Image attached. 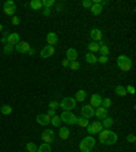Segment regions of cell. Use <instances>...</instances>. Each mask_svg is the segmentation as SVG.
<instances>
[{
  "instance_id": "6da1fadb",
  "label": "cell",
  "mask_w": 136,
  "mask_h": 152,
  "mask_svg": "<svg viewBox=\"0 0 136 152\" xmlns=\"http://www.w3.org/2000/svg\"><path fill=\"white\" fill-rule=\"evenodd\" d=\"M98 134H99V141H101L104 145H113L118 141V136H117L114 132L109 130V129H105V130L102 129Z\"/></svg>"
},
{
  "instance_id": "7a4b0ae2",
  "label": "cell",
  "mask_w": 136,
  "mask_h": 152,
  "mask_svg": "<svg viewBox=\"0 0 136 152\" xmlns=\"http://www.w3.org/2000/svg\"><path fill=\"white\" fill-rule=\"evenodd\" d=\"M94 145H95V139L89 136V137H85V139L80 141L79 148H80L82 152H91L94 148Z\"/></svg>"
},
{
  "instance_id": "3957f363",
  "label": "cell",
  "mask_w": 136,
  "mask_h": 152,
  "mask_svg": "<svg viewBox=\"0 0 136 152\" xmlns=\"http://www.w3.org/2000/svg\"><path fill=\"white\" fill-rule=\"evenodd\" d=\"M58 106L61 107L64 111H71V110H74L76 107V101H75L74 98H63V101L58 103Z\"/></svg>"
},
{
  "instance_id": "277c9868",
  "label": "cell",
  "mask_w": 136,
  "mask_h": 152,
  "mask_svg": "<svg viewBox=\"0 0 136 152\" xmlns=\"http://www.w3.org/2000/svg\"><path fill=\"white\" fill-rule=\"evenodd\" d=\"M117 64H118V68H120L121 71H129L132 68V61H131V59H129L128 56H124V55L118 56Z\"/></svg>"
},
{
  "instance_id": "5b68a950",
  "label": "cell",
  "mask_w": 136,
  "mask_h": 152,
  "mask_svg": "<svg viewBox=\"0 0 136 152\" xmlns=\"http://www.w3.org/2000/svg\"><path fill=\"white\" fill-rule=\"evenodd\" d=\"M60 120L68 125H75L76 121H78V117L72 111H63L61 116H60Z\"/></svg>"
},
{
  "instance_id": "8992f818",
  "label": "cell",
  "mask_w": 136,
  "mask_h": 152,
  "mask_svg": "<svg viewBox=\"0 0 136 152\" xmlns=\"http://www.w3.org/2000/svg\"><path fill=\"white\" fill-rule=\"evenodd\" d=\"M3 10H4V14H6V15L11 16V15H14V14H15L16 6H15V3H14L12 0H8V1H6V3H4Z\"/></svg>"
},
{
  "instance_id": "52a82bcc",
  "label": "cell",
  "mask_w": 136,
  "mask_h": 152,
  "mask_svg": "<svg viewBox=\"0 0 136 152\" xmlns=\"http://www.w3.org/2000/svg\"><path fill=\"white\" fill-rule=\"evenodd\" d=\"M41 139H42L44 143L51 144L52 141L54 140V132L52 130V129H45V130L41 133Z\"/></svg>"
},
{
  "instance_id": "ba28073f",
  "label": "cell",
  "mask_w": 136,
  "mask_h": 152,
  "mask_svg": "<svg viewBox=\"0 0 136 152\" xmlns=\"http://www.w3.org/2000/svg\"><path fill=\"white\" fill-rule=\"evenodd\" d=\"M87 132H89V134H97V133H99L102 130V124L101 122H93V124H89L87 125Z\"/></svg>"
},
{
  "instance_id": "9c48e42d",
  "label": "cell",
  "mask_w": 136,
  "mask_h": 152,
  "mask_svg": "<svg viewBox=\"0 0 136 152\" xmlns=\"http://www.w3.org/2000/svg\"><path fill=\"white\" fill-rule=\"evenodd\" d=\"M94 107L91 105H83V107L80 109V113H82V117L85 118H93L94 117Z\"/></svg>"
},
{
  "instance_id": "30bf717a",
  "label": "cell",
  "mask_w": 136,
  "mask_h": 152,
  "mask_svg": "<svg viewBox=\"0 0 136 152\" xmlns=\"http://www.w3.org/2000/svg\"><path fill=\"white\" fill-rule=\"evenodd\" d=\"M14 48H15V50L18 53H27L30 50V43L26 42V41H19Z\"/></svg>"
},
{
  "instance_id": "8fae6325",
  "label": "cell",
  "mask_w": 136,
  "mask_h": 152,
  "mask_svg": "<svg viewBox=\"0 0 136 152\" xmlns=\"http://www.w3.org/2000/svg\"><path fill=\"white\" fill-rule=\"evenodd\" d=\"M102 31L99 30V29H91V31H90V37H91V39H93V42H99V41H102Z\"/></svg>"
},
{
  "instance_id": "7c38bea8",
  "label": "cell",
  "mask_w": 136,
  "mask_h": 152,
  "mask_svg": "<svg viewBox=\"0 0 136 152\" xmlns=\"http://www.w3.org/2000/svg\"><path fill=\"white\" fill-rule=\"evenodd\" d=\"M53 55H54V46H51V45H47V46L41 50V57H42V59H49V57H52Z\"/></svg>"
},
{
  "instance_id": "4fadbf2b",
  "label": "cell",
  "mask_w": 136,
  "mask_h": 152,
  "mask_svg": "<svg viewBox=\"0 0 136 152\" xmlns=\"http://www.w3.org/2000/svg\"><path fill=\"white\" fill-rule=\"evenodd\" d=\"M94 116H95L98 120H105V118L108 117V109H105V107L99 106V107H97V109H95V111H94Z\"/></svg>"
},
{
  "instance_id": "5bb4252c",
  "label": "cell",
  "mask_w": 136,
  "mask_h": 152,
  "mask_svg": "<svg viewBox=\"0 0 136 152\" xmlns=\"http://www.w3.org/2000/svg\"><path fill=\"white\" fill-rule=\"evenodd\" d=\"M101 102H102V97L99 94H93L91 98H90V105L93 106V107H99L101 106Z\"/></svg>"
},
{
  "instance_id": "9a60e30c",
  "label": "cell",
  "mask_w": 136,
  "mask_h": 152,
  "mask_svg": "<svg viewBox=\"0 0 136 152\" xmlns=\"http://www.w3.org/2000/svg\"><path fill=\"white\" fill-rule=\"evenodd\" d=\"M37 122H38L39 125L47 126V125L51 124V117H48L47 114H38V116H37Z\"/></svg>"
},
{
  "instance_id": "2e32d148",
  "label": "cell",
  "mask_w": 136,
  "mask_h": 152,
  "mask_svg": "<svg viewBox=\"0 0 136 152\" xmlns=\"http://www.w3.org/2000/svg\"><path fill=\"white\" fill-rule=\"evenodd\" d=\"M67 60L68 61H76V59H78V52H76V49H74V48H70L68 50H67Z\"/></svg>"
},
{
  "instance_id": "e0dca14e",
  "label": "cell",
  "mask_w": 136,
  "mask_h": 152,
  "mask_svg": "<svg viewBox=\"0 0 136 152\" xmlns=\"http://www.w3.org/2000/svg\"><path fill=\"white\" fill-rule=\"evenodd\" d=\"M19 41L20 39H19V34H18V33H11V34H8L7 43H10V45H16Z\"/></svg>"
},
{
  "instance_id": "ac0fdd59",
  "label": "cell",
  "mask_w": 136,
  "mask_h": 152,
  "mask_svg": "<svg viewBox=\"0 0 136 152\" xmlns=\"http://www.w3.org/2000/svg\"><path fill=\"white\" fill-rule=\"evenodd\" d=\"M57 41H58V37H57V34H56V33H48L47 42L49 43L51 46H54V45L57 43Z\"/></svg>"
},
{
  "instance_id": "d6986e66",
  "label": "cell",
  "mask_w": 136,
  "mask_h": 152,
  "mask_svg": "<svg viewBox=\"0 0 136 152\" xmlns=\"http://www.w3.org/2000/svg\"><path fill=\"white\" fill-rule=\"evenodd\" d=\"M58 136H60V139H63V140H67V139L70 137V129L66 128V126L60 128V130H58Z\"/></svg>"
},
{
  "instance_id": "ffe728a7",
  "label": "cell",
  "mask_w": 136,
  "mask_h": 152,
  "mask_svg": "<svg viewBox=\"0 0 136 152\" xmlns=\"http://www.w3.org/2000/svg\"><path fill=\"white\" fill-rule=\"evenodd\" d=\"M87 49H89L90 53H93V55H95V53H98L99 52V43L98 42H91L87 45Z\"/></svg>"
},
{
  "instance_id": "44dd1931",
  "label": "cell",
  "mask_w": 136,
  "mask_h": 152,
  "mask_svg": "<svg viewBox=\"0 0 136 152\" xmlns=\"http://www.w3.org/2000/svg\"><path fill=\"white\" fill-rule=\"evenodd\" d=\"M90 11H91L93 15H99V14L102 12V6L99 3H97V4L93 3V6H91V8H90Z\"/></svg>"
},
{
  "instance_id": "7402d4cb",
  "label": "cell",
  "mask_w": 136,
  "mask_h": 152,
  "mask_svg": "<svg viewBox=\"0 0 136 152\" xmlns=\"http://www.w3.org/2000/svg\"><path fill=\"white\" fill-rule=\"evenodd\" d=\"M99 53H101V56H108L109 55V48L108 45H106L104 41H99Z\"/></svg>"
},
{
  "instance_id": "603a6c76",
  "label": "cell",
  "mask_w": 136,
  "mask_h": 152,
  "mask_svg": "<svg viewBox=\"0 0 136 152\" xmlns=\"http://www.w3.org/2000/svg\"><path fill=\"white\" fill-rule=\"evenodd\" d=\"M30 8L31 10H34V11H38V10L42 8V1H41V0H31Z\"/></svg>"
},
{
  "instance_id": "cb8c5ba5",
  "label": "cell",
  "mask_w": 136,
  "mask_h": 152,
  "mask_svg": "<svg viewBox=\"0 0 136 152\" xmlns=\"http://www.w3.org/2000/svg\"><path fill=\"white\" fill-rule=\"evenodd\" d=\"M87 98V92H86L85 90H79L78 92H76V95H75V101L76 102H83Z\"/></svg>"
},
{
  "instance_id": "d4e9b609",
  "label": "cell",
  "mask_w": 136,
  "mask_h": 152,
  "mask_svg": "<svg viewBox=\"0 0 136 152\" xmlns=\"http://www.w3.org/2000/svg\"><path fill=\"white\" fill-rule=\"evenodd\" d=\"M102 124V128H105V129H109V128H112L113 125H114V120L110 117H106L104 121L101 122Z\"/></svg>"
},
{
  "instance_id": "484cf974",
  "label": "cell",
  "mask_w": 136,
  "mask_h": 152,
  "mask_svg": "<svg viewBox=\"0 0 136 152\" xmlns=\"http://www.w3.org/2000/svg\"><path fill=\"white\" fill-rule=\"evenodd\" d=\"M86 61L89 62V64H95V62L98 61V57L95 55H93V53H87V55H86Z\"/></svg>"
},
{
  "instance_id": "4316f807",
  "label": "cell",
  "mask_w": 136,
  "mask_h": 152,
  "mask_svg": "<svg viewBox=\"0 0 136 152\" xmlns=\"http://www.w3.org/2000/svg\"><path fill=\"white\" fill-rule=\"evenodd\" d=\"M76 124H78L80 128H87V125H89L90 122H89V118L78 117V121H76Z\"/></svg>"
},
{
  "instance_id": "83f0119b",
  "label": "cell",
  "mask_w": 136,
  "mask_h": 152,
  "mask_svg": "<svg viewBox=\"0 0 136 152\" xmlns=\"http://www.w3.org/2000/svg\"><path fill=\"white\" fill-rule=\"evenodd\" d=\"M51 144H47V143H42V144L37 147V152H51Z\"/></svg>"
},
{
  "instance_id": "f1b7e54d",
  "label": "cell",
  "mask_w": 136,
  "mask_h": 152,
  "mask_svg": "<svg viewBox=\"0 0 136 152\" xmlns=\"http://www.w3.org/2000/svg\"><path fill=\"white\" fill-rule=\"evenodd\" d=\"M114 92H116V95H118V97H125V95H127V90H125V87H123V86H117L116 88H114Z\"/></svg>"
},
{
  "instance_id": "f546056e",
  "label": "cell",
  "mask_w": 136,
  "mask_h": 152,
  "mask_svg": "<svg viewBox=\"0 0 136 152\" xmlns=\"http://www.w3.org/2000/svg\"><path fill=\"white\" fill-rule=\"evenodd\" d=\"M101 106L102 107H105V109H109V107L112 106V99H110V98H102Z\"/></svg>"
},
{
  "instance_id": "4dcf8cb0",
  "label": "cell",
  "mask_w": 136,
  "mask_h": 152,
  "mask_svg": "<svg viewBox=\"0 0 136 152\" xmlns=\"http://www.w3.org/2000/svg\"><path fill=\"white\" fill-rule=\"evenodd\" d=\"M0 111H1L4 116H8V114L12 113V107H11V106H8V105H4V106H1Z\"/></svg>"
},
{
  "instance_id": "1f68e13d",
  "label": "cell",
  "mask_w": 136,
  "mask_h": 152,
  "mask_svg": "<svg viewBox=\"0 0 136 152\" xmlns=\"http://www.w3.org/2000/svg\"><path fill=\"white\" fill-rule=\"evenodd\" d=\"M51 122H52V125H53V126H60V125H61V120H60V117H58V116H53V117L51 118Z\"/></svg>"
},
{
  "instance_id": "d6a6232c",
  "label": "cell",
  "mask_w": 136,
  "mask_h": 152,
  "mask_svg": "<svg viewBox=\"0 0 136 152\" xmlns=\"http://www.w3.org/2000/svg\"><path fill=\"white\" fill-rule=\"evenodd\" d=\"M14 45H10V43H6V46H4V53L6 55H11L12 52H14Z\"/></svg>"
},
{
  "instance_id": "836d02e7",
  "label": "cell",
  "mask_w": 136,
  "mask_h": 152,
  "mask_svg": "<svg viewBox=\"0 0 136 152\" xmlns=\"http://www.w3.org/2000/svg\"><path fill=\"white\" fill-rule=\"evenodd\" d=\"M26 149H27V152H37V145L34 143H27Z\"/></svg>"
},
{
  "instance_id": "e575fe53",
  "label": "cell",
  "mask_w": 136,
  "mask_h": 152,
  "mask_svg": "<svg viewBox=\"0 0 136 152\" xmlns=\"http://www.w3.org/2000/svg\"><path fill=\"white\" fill-rule=\"evenodd\" d=\"M68 67H70L72 71H78V69H80V62H78V61H71Z\"/></svg>"
},
{
  "instance_id": "d590c367",
  "label": "cell",
  "mask_w": 136,
  "mask_h": 152,
  "mask_svg": "<svg viewBox=\"0 0 136 152\" xmlns=\"http://www.w3.org/2000/svg\"><path fill=\"white\" fill-rule=\"evenodd\" d=\"M52 6H54V0H42V7L51 8Z\"/></svg>"
},
{
  "instance_id": "8d00e7d4",
  "label": "cell",
  "mask_w": 136,
  "mask_h": 152,
  "mask_svg": "<svg viewBox=\"0 0 136 152\" xmlns=\"http://www.w3.org/2000/svg\"><path fill=\"white\" fill-rule=\"evenodd\" d=\"M82 6H83L85 8H91L93 1H91V0H83V1H82Z\"/></svg>"
},
{
  "instance_id": "74e56055",
  "label": "cell",
  "mask_w": 136,
  "mask_h": 152,
  "mask_svg": "<svg viewBox=\"0 0 136 152\" xmlns=\"http://www.w3.org/2000/svg\"><path fill=\"white\" fill-rule=\"evenodd\" d=\"M57 107H58V102L57 101H51V102H49V109L56 110Z\"/></svg>"
},
{
  "instance_id": "f35d334b",
  "label": "cell",
  "mask_w": 136,
  "mask_h": 152,
  "mask_svg": "<svg viewBox=\"0 0 136 152\" xmlns=\"http://www.w3.org/2000/svg\"><path fill=\"white\" fill-rule=\"evenodd\" d=\"M127 141H128V143H135L136 136L135 134H128V136H127Z\"/></svg>"
},
{
  "instance_id": "ab89813d",
  "label": "cell",
  "mask_w": 136,
  "mask_h": 152,
  "mask_svg": "<svg viewBox=\"0 0 136 152\" xmlns=\"http://www.w3.org/2000/svg\"><path fill=\"white\" fill-rule=\"evenodd\" d=\"M19 23H20V18L19 16H14V18H12V25H14V26H18Z\"/></svg>"
},
{
  "instance_id": "60d3db41",
  "label": "cell",
  "mask_w": 136,
  "mask_h": 152,
  "mask_svg": "<svg viewBox=\"0 0 136 152\" xmlns=\"http://www.w3.org/2000/svg\"><path fill=\"white\" fill-rule=\"evenodd\" d=\"M108 56H101V57H99V59H98V61L101 62V64H106V62H108Z\"/></svg>"
},
{
  "instance_id": "b9f144b4",
  "label": "cell",
  "mask_w": 136,
  "mask_h": 152,
  "mask_svg": "<svg viewBox=\"0 0 136 152\" xmlns=\"http://www.w3.org/2000/svg\"><path fill=\"white\" fill-rule=\"evenodd\" d=\"M125 90H127V94H128V92L129 94H135V88H133V86H128Z\"/></svg>"
},
{
  "instance_id": "7bdbcfd3",
  "label": "cell",
  "mask_w": 136,
  "mask_h": 152,
  "mask_svg": "<svg viewBox=\"0 0 136 152\" xmlns=\"http://www.w3.org/2000/svg\"><path fill=\"white\" fill-rule=\"evenodd\" d=\"M47 116H48V117H53V116H56V110H52V109H49V110H48V114H47Z\"/></svg>"
},
{
  "instance_id": "ee69618b",
  "label": "cell",
  "mask_w": 136,
  "mask_h": 152,
  "mask_svg": "<svg viewBox=\"0 0 136 152\" xmlns=\"http://www.w3.org/2000/svg\"><path fill=\"white\" fill-rule=\"evenodd\" d=\"M42 14L45 16H48L49 14H51V8H44V11H42Z\"/></svg>"
},
{
  "instance_id": "f6af8a7d",
  "label": "cell",
  "mask_w": 136,
  "mask_h": 152,
  "mask_svg": "<svg viewBox=\"0 0 136 152\" xmlns=\"http://www.w3.org/2000/svg\"><path fill=\"white\" fill-rule=\"evenodd\" d=\"M68 65H70V61H68L67 59H64V60H63V67H64V68H67Z\"/></svg>"
},
{
  "instance_id": "bcb514c9",
  "label": "cell",
  "mask_w": 136,
  "mask_h": 152,
  "mask_svg": "<svg viewBox=\"0 0 136 152\" xmlns=\"http://www.w3.org/2000/svg\"><path fill=\"white\" fill-rule=\"evenodd\" d=\"M7 37H8V34H4L3 38H1V42H7Z\"/></svg>"
},
{
  "instance_id": "7dc6e473",
  "label": "cell",
  "mask_w": 136,
  "mask_h": 152,
  "mask_svg": "<svg viewBox=\"0 0 136 152\" xmlns=\"http://www.w3.org/2000/svg\"><path fill=\"white\" fill-rule=\"evenodd\" d=\"M27 53H29V55H34V49H31V48H30V50L27 52Z\"/></svg>"
},
{
  "instance_id": "c3c4849f",
  "label": "cell",
  "mask_w": 136,
  "mask_h": 152,
  "mask_svg": "<svg viewBox=\"0 0 136 152\" xmlns=\"http://www.w3.org/2000/svg\"><path fill=\"white\" fill-rule=\"evenodd\" d=\"M101 4V6H106V4H108V1H106V0H104V1H102V3H99Z\"/></svg>"
},
{
  "instance_id": "681fc988",
  "label": "cell",
  "mask_w": 136,
  "mask_h": 152,
  "mask_svg": "<svg viewBox=\"0 0 136 152\" xmlns=\"http://www.w3.org/2000/svg\"><path fill=\"white\" fill-rule=\"evenodd\" d=\"M3 31V25H0V33Z\"/></svg>"
}]
</instances>
